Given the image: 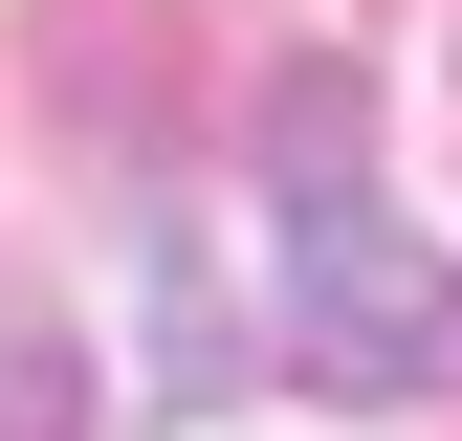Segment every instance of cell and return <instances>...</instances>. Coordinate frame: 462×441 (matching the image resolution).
<instances>
[{"label":"cell","mask_w":462,"mask_h":441,"mask_svg":"<svg viewBox=\"0 0 462 441\" xmlns=\"http://www.w3.org/2000/svg\"><path fill=\"white\" fill-rule=\"evenodd\" d=\"M264 155H286V331H309V375L374 398V419L396 398H462V287L396 243V199L353 177V67H286Z\"/></svg>","instance_id":"obj_1"},{"label":"cell","mask_w":462,"mask_h":441,"mask_svg":"<svg viewBox=\"0 0 462 441\" xmlns=\"http://www.w3.org/2000/svg\"><path fill=\"white\" fill-rule=\"evenodd\" d=\"M0 419H88V375H67V331H44V309H0Z\"/></svg>","instance_id":"obj_2"}]
</instances>
